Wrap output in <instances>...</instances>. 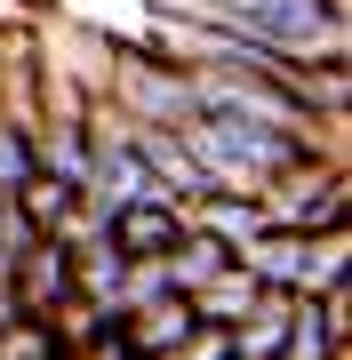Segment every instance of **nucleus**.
Segmentation results:
<instances>
[{"label":"nucleus","mask_w":352,"mask_h":360,"mask_svg":"<svg viewBox=\"0 0 352 360\" xmlns=\"http://www.w3.org/2000/svg\"><path fill=\"white\" fill-rule=\"evenodd\" d=\"M8 296H16V321H25V328H48V312H65L72 296H80L72 240H32L25 264L8 272Z\"/></svg>","instance_id":"obj_1"},{"label":"nucleus","mask_w":352,"mask_h":360,"mask_svg":"<svg viewBox=\"0 0 352 360\" xmlns=\"http://www.w3.org/2000/svg\"><path fill=\"white\" fill-rule=\"evenodd\" d=\"M112 240V257H129V264H160V257H176L184 248V232H193V217H184L176 200H129V208H112L105 224H96Z\"/></svg>","instance_id":"obj_2"},{"label":"nucleus","mask_w":352,"mask_h":360,"mask_svg":"<svg viewBox=\"0 0 352 360\" xmlns=\"http://www.w3.org/2000/svg\"><path fill=\"white\" fill-rule=\"evenodd\" d=\"M280 360H352V296H320V304L288 312Z\"/></svg>","instance_id":"obj_3"},{"label":"nucleus","mask_w":352,"mask_h":360,"mask_svg":"<svg viewBox=\"0 0 352 360\" xmlns=\"http://www.w3.org/2000/svg\"><path fill=\"white\" fill-rule=\"evenodd\" d=\"M184 217H193V232H209V240L233 248V264L264 240V232H273V224H264V208H256V200H240V193H209L200 208H184Z\"/></svg>","instance_id":"obj_4"},{"label":"nucleus","mask_w":352,"mask_h":360,"mask_svg":"<svg viewBox=\"0 0 352 360\" xmlns=\"http://www.w3.org/2000/svg\"><path fill=\"white\" fill-rule=\"evenodd\" d=\"M200 321H193V304L184 296H169V304H152V312H129V328H120V345H129L136 360H169L176 345H193Z\"/></svg>","instance_id":"obj_5"},{"label":"nucleus","mask_w":352,"mask_h":360,"mask_svg":"<svg viewBox=\"0 0 352 360\" xmlns=\"http://www.w3.org/2000/svg\"><path fill=\"white\" fill-rule=\"evenodd\" d=\"M184 304H193V321L209 328V336H233V328L248 321V312L264 304V288H256V281H248V272L233 264V272H216V281L200 288V296H184Z\"/></svg>","instance_id":"obj_6"},{"label":"nucleus","mask_w":352,"mask_h":360,"mask_svg":"<svg viewBox=\"0 0 352 360\" xmlns=\"http://www.w3.org/2000/svg\"><path fill=\"white\" fill-rule=\"evenodd\" d=\"M160 272H169V288H176V296H200L216 272H233V248L209 240V232H184V248H176V257H160Z\"/></svg>","instance_id":"obj_7"},{"label":"nucleus","mask_w":352,"mask_h":360,"mask_svg":"<svg viewBox=\"0 0 352 360\" xmlns=\"http://www.w3.org/2000/svg\"><path fill=\"white\" fill-rule=\"evenodd\" d=\"M169 360H233V336H209V328H200L193 345H176Z\"/></svg>","instance_id":"obj_8"},{"label":"nucleus","mask_w":352,"mask_h":360,"mask_svg":"<svg viewBox=\"0 0 352 360\" xmlns=\"http://www.w3.org/2000/svg\"><path fill=\"white\" fill-rule=\"evenodd\" d=\"M8 328H16V296H8V281H0V345H8Z\"/></svg>","instance_id":"obj_9"},{"label":"nucleus","mask_w":352,"mask_h":360,"mask_svg":"<svg viewBox=\"0 0 352 360\" xmlns=\"http://www.w3.org/2000/svg\"><path fill=\"white\" fill-rule=\"evenodd\" d=\"M16 8H32V16H48V8H56V0H16Z\"/></svg>","instance_id":"obj_10"}]
</instances>
